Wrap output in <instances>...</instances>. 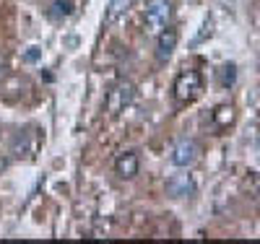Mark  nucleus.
Here are the masks:
<instances>
[{"instance_id":"1","label":"nucleus","mask_w":260,"mask_h":244,"mask_svg":"<svg viewBox=\"0 0 260 244\" xmlns=\"http://www.w3.org/2000/svg\"><path fill=\"white\" fill-rule=\"evenodd\" d=\"M136 94H138V91H136V83L120 78L117 83L110 86V91H107V96H104V109H107L112 117H117V115H122L125 109L136 101Z\"/></svg>"},{"instance_id":"2","label":"nucleus","mask_w":260,"mask_h":244,"mask_svg":"<svg viewBox=\"0 0 260 244\" xmlns=\"http://www.w3.org/2000/svg\"><path fill=\"white\" fill-rule=\"evenodd\" d=\"M172 94H175L177 104H192L203 94V76L198 71H182L172 83Z\"/></svg>"},{"instance_id":"3","label":"nucleus","mask_w":260,"mask_h":244,"mask_svg":"<svg viewBox=\"0 0 260 244\" xmlns=\"http://www.w3.org/2000/svg\"><path fill=\"white\" fill-rule=\"evenodd\" d=\"M172 18V3L169 0H148L143 11V29L148 37H156L167 29Z\"/></svg>"},{"instance_id":"4","label":"nucleus","mask_w":260,"mask_h":244,"mask_svg":"<svg viewBox=\"0 0 260 244\" xmlns=\"http://www.w3.org/2000/svg\"><path fill=\"white\" fill-rule=\"evenodd\" d=\"M39 130L37 127H29V130H21L18 135L13 138V146H11V153L13 159H34L37 151H39Z\"/></svg>"},{"instance_id":"5","label":"nucleus","mask_w":260,"mask_h":244,"mask_svg":"<svg viewBox=\"0 0 260 244\" xmlns=\"http://www.w3.org/2000/svg\"><path fill=\"white\" fill-rule=\"evenodd\" d=\"M198 159H201V146L192 138H182V141L175 143V148H172V164L180 166V169H190Z\"/></svg>"},{"instance_id":"6","label":"nucleus","mask_w":260,"mask_h":244,"mask_svg":"<svg viewBox=\"0 0 260 244\" xmlns=\"http://www.w3.org/2000/svg\"><path fill=\"white\" fill-rule=\"evenodd\" d=\"M195 190H198V185H195L192 174H172L167 180V195L169 197H192Z\"/></svg>"},{"instance_id":"7","label":"nucleus","mask_w":260,"mask_h":244,"mask_svg":"<svg viewBox=\"0 0 260 244\" xmlns=\"http://www.w3.org/2000/svg\"><path fill=\"white\" fill-rule=\"evenodd\" d=\"M141 169V161H138V153L136 151H122L120 156L115 159V174L122 177V180H133Z\"/></svg>"},{"instance_id":"8","label":"nucleus","mask_w":260,"mask_h":244,"mask_svg":"<svg viewBox=\"0 0 260 244\" xmlns=\"http://www.w3.org/2000/svg\"><path fill=\"white\" fill-rule=\"evenodd\" d=\"M177 50V31L175 29H164L161 34H156V60L167 62Z\"/></svg>"},{"instance_id":"9","label":"nucleus","mask_w":260,"mask_h":244,"mask_svg":"<svg viewBox=\"0 0 260 244\" xmlns=\"http://www.w3.org/2000/svg\"><path fill=\"white\" fill-rule=\"evenodd\" d=\"M73 11H76V3H73V0H52L47 13H50V18H52V21H57V24H60V21L71 18V16H73Z\"/></svg>"},{"instance_id":"10","label":"nucleus","mask_w":260,"mask_h":244,"mask_svg":"<svg viewBox=\"0 0 260 244\" xmlns=\"http://www.w3.org/2000/svg\"><path fill=\"white\" fill-rule=\"evenodd\" d=\"M130 6V0H110V6H107V16H104V21L107 24H115V21L125 13V8Z\"/></svg>"},{"instance_id":"11","label":"nucleus","mask_w":260,"mask_h":244,"mask_svg":"<svg viewBox=\"0 0 260 244\" xmlns=\"http://www.w3.org/2000/svg\"><path fill=\"white\" fill-rule=\"evenodd\" d=\"M213 120H216V125H219V130L229 127V125L234 122V109H232V107H219V109L213 112Z\"/></svg>"},{"instance_id":"12","label":"nucleus","mask_w":260,"mask_h":244,"mask_svg":"<svg viewBox=\"0 0 260 244\" xmlns=\"http://www.w3.org/2000/svg\"><path fill=\"white\" fill-rule=\"evenodd\" d=\"M237 81V68L229 62V65H221V71H219V83L224 86V88H229L232 83Z\"/></svg>"},{"instance_id":"13","label":"nucleus","mask_w":260,"mask_h":244,"mask_svg":"<svg viewBox=\"0 0 260 244\" xmlns=\"http://www.w3.org/2000/svg\"><path fill=\"white\" fill-rule=\"evenodd\" d=\"M245 190L252 195V197H257L260 200V174H255V177H250V180L245 182Z\"/></svg>"},{"instance_id":"14","label":"nucleus","mask_w":260,"mask_h":244,"mask_svg":"<svg viewBox=\"0 0 260 244\" xmlns=\"http://www.w3.org/2000/svg\"><path fill=\"white\" fill-rule=\"evenodd\" d=\"M39 55H42V52H39L37 47H29V52L24 55V60H26V62H37V60H39Z\"/></svg>"}]
</instances>
